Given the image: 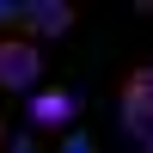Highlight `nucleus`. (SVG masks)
Segmentation results:
<instances>
[{
	"mask_svg": "<svg viewBox=\"0 0 153 153\" xmlns=\"http://www.w3.org/2000/svg\"><path fill=\"white\" fill-rule=\"evenodd\" d=\"M117 110H123V129H129L135 141H147V129H153V74L147 68H129Z\"/></svg>",
	"mask_w": 153,
	"mask_h": 153,
	"instance_id": "nucleus-1",
	"label": "nucleus"
},
{
	"mask_svg": "<svg viewBox=\"0 0 153 153\" xmlns=\"http://www.w3.org/2000/svg\"><path fill=\"white\" fill-rule=\"evenodd\" d=\"M0 31H25V6H12V0H0Z\"/></svg>",
	"mask_w": 153,
	"mask_h": 153,
	"instance_id": "nucleus-5",
	"label": "nucleus"
},
{
	"mask_svg": "<svg viewBox=\"0 0 153 153\" xmlns=\"http://www.w3.org/2000/svg\"><path fill=\"white\" fill-rule=\"evenodd\" d=\"M61 153H98V147H92V135H68V141H61Z\"/></svg>",
	"mask_w": 153,
	"mask_h": 153,
	"instance_id": "nucleus-6",
	"label": "nucleus"
},
{
	"mask_svg": "<svg viewBox=\"0 0 153 153\" xmlns=\"http://www.w3.org/2000/svg\"><path fill=\"white\" fill-rule=\"evenodd\" d=\"M31 117L43 123V129H61V123H74V98L68 92H37L31 98Z\"/></svg>",
	"mask_w": 153,
	"mask_h": 153,
	"instance_id": "nucleus-4",
	"label": "nucleus"
},
{
	"mask_svg": "<svg viewBox=\"0 0 153 153\" xmlns=\"http://www.w3.org/2000/svg\"><path fill=\"white\" fill-rule=\"evenodd\" d=\"M37 74H43V55L25 37H0V86L6 92H25V86H37Z\"/></svg>",
	"mask_w": 153,
	"mask_h": 153,
	"instance_id": "nucleus-2",
	"label": "nucleus"
},
{
	"mask_svg": "<svg viewBox=\"0 0 153 153\" xmlns=\"http://www.w3.org/2000/svg\"><path fill=\"white\" fill-rule=\"evenodd\" d=\"M12 153H37V147H31V135H19V141H12Z\"/></svg>",
	"mask_w": 153,
	"mask_h": 153,
	"instance_id": "nucleus-7",
	"label": "nucleus"
},
{
	"mask_svg": "<svg viewBox=\"0 0 153 153\" xmlns=\"http://www.w3.org/2000/svg\"><path fill=\"white\" fill-rule=\"evenodd\" d=\"M74 25V6H61V0H37V6H25V37H61Z\"/></svg>",
	"mask_w": 153,
	"mask_h": 153,
	"instance_id": "nucleus-3",
	"label": "nucleus"
}]
</instances>
